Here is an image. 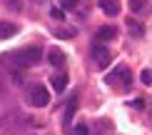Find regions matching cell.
Segmentation results:
<instances>
[{"label": "cell", "instance_id": "1", "mask_svg": "<svg viewBox=\"0 0 152 135\" xmlns=\"http://www.w3.org/2000/svg\"><path fill=\"white\" fill-rule=\"evenodd\" d=\"M12 58L18 60V65H20V68H28V65H37V63L42 60V50L33 45V48H23V50H18V53L12 55Z\"/></svg>", "mask_w": 152, "mask_h": 135}, {"label": "cell", "instance_id": "2", "mask_svg": "<svg viewBox=\"0 0 152 135\" xmlns=\"http://www.w3.org/2000/svg\"><path fill=\"white\" fill-rule=\"evenodd\" d=\"M105 83H107V85H130L132 75H130V70L125 68V65H120V68L112 70V73L105 75Z\"/></svg>", "mask_w": 152, "mask_h": 135}, {"label": "cell", "instance_id": "3", "mask_svg": "<svg viewBox=\"0 0 152 135\" xmlns=\"http://www.w3.org/2000/svg\"><path fill=\"white\" fill-rule=\"evenodd\" d=\"M92 58H95V63H97V68H107L112 63V50H107L102 43H95L92 45Z\"/></svg>", "mask_w": 152, "mask_h": 135}, {"label": "cell", "instance_id": "4", "mask_svg": "<svg viewBox=\"0 0 152 135\" xmlns=\"http://www.w3.org/2000/svg\"><path fill=\"white\" fill-rule=\"evenodd\" d=\"M30 103H33L35 108L50 105V93L45 90V85H33V90H30Z\"/></svg>", "mask_w": 152, "mask_h": 135}, {"label": "cell", "instance_id": "5", "mask_svg": "<svg viewBox=\"0 0 152 135\" xmlns=\"http://www.w3.org/2000/svg\"><path fill=\"white\" fill-rule=\"evenodd\" d=\"M75 113H77V98L70 95V100H67V105H65V113H62V125H65V128H70Z\"/></svg>", "mask_w": 152, "mask_h": 135}, {"label": "cell", "instance_id": "6", "mask_svg": "<svg viewBox=\"0 0 152 135\" xmlns=\"http://www.w3.org/2000/svg\"><path fill=\"white\" fill-rule=\"evenodd\" d=\"M97 5H100V10L107 13L110 18H115L120 13V3H117V0H97Z\"/></svg>", "mask_w": 152, "mask_h": 135}, {"label": "cell", "instance_id": "7", "mask_svg": "<svg viewBox=\"0 0 152 135\" xmlns=\"http://www.w3.org/2000/svg\"><path fill=\"white\" fill-rule=\"evenodd\" d=\"M117 38V28H112V25H102V28L97 30V40L100 43H110Z\"/></svg>", "mask_w": 152, "mask_h": 135}, {"label": "cell", "instance_id": "8", "mask_svg": "<svg viewBox=\"0 0 152 135\" xmlns=\"http://www.w3.org/2000/svg\"><path fill=\"white\" fill-rule=\"evenodd\" d=\"M50 83H53V90H55V93H65L70 78H67L65 73H58V75H53V78H50Z\"/></svg>", "mask_w": 152, "mask_h": 135}, {"label": "cell", "instance_id": "9", "mask_svg": "<svg viewBox=\"0 0 152 135\" xmlns=\"http://www.w3.org/2000/svg\"><path fill=\"white\" fill-rule=\"evenodd\" d=\"M48 60H50V65H55V68H62V65H65V55H62L58 48H50V50H48Z\"/></svg>", "mask_w": 152, "mask_h": 135}, {"label": "cell", "instance_id": "10", "mask_svg": "<svg viewBox=\"0 0 152 135\" xmlns=\"http://www.w3.org/2000/svg\"><path fill=\"white\" fill-rule=\"evenodd\" d=\"M18 35V25L15 23H0V40H8V38Z\"/></svg>", "mask_w": 152, "mask_h": 135}, {"label": "cell", "instance_id": "11", "mask_svg": "<svg viewBox=\"0 0 152 135\" xmlns=\"http://www.w3.org/2000/svg\"><path fill=\"white\" fill-rule=\"evenodd\" d=\"M145 8H147V0H130V10L132 13H145Z\"/></svg>", "mask_w": 152, "mask_h": 135}, {"label": "cell", "instance_id": "12", "mask_svg": "<svg viewBox=\"0 0 152 135\" xmlns=\"http://www.w3.org/2000/svg\"><path fill=\"white\" fill-rule=\"evenodd\" d=\"M127 25H130V30H132V35H135V38H142L145 35V28H142V25H137L135 20H130Z\"/></svg>", "mask_w": 152, "mask_h": 135}, {"label": "cell", "instance_id": "13", "mask_svg": "<svg viewBox=\"0 0 152 135\" xmlns=\"http://www.w3.org/2000/svg\"><path fill=\"white\" fill-rule=\"evenodd\" d=\"M55 35L58 38H75L77 33H75V28H60V30H55Z\"/></svg>", "mask_w": 152, "mask_h": 135}, {"label": "cell", "instance_id": "14", "mask_svg": "<svg viewBox=\"0 0 152 135\" xmlns=\"http://www.w3.org/2000/svg\"><path fill=\"white\" fill-rule=\"evenodd\" d=\"M72 135H90V128H87L85 123H80V125L72 128Z\"/></svg>", "mask_w": 152, "mask_h": 135}, {"label": "cell", "instance_id": "15", "mask_svg": "<svg viewBox=\"0 0 152 135\" xmlns=\"http://www.w3.org/2000/svg\"><path fill=\"white\" fill-rule=\"evenodd\" d=\"M60 3H62L65 10H77L80 8V0H60Z\"/></svg>", "mask_w": 152, "mask_h": 135}, {"label": "cell", "instance_id": "16", "mask_svg": "<svg viewBox=\"0 0 152 135\" xmlns=\"http://www.w3.org/2000/svg\"><path fill=\"white\" fill-rule=\"evenodd\" d=\"M140 78H142V83H145V85H150V83H152V75H150V68H145V70H142V73H140Z\"/></svg>", "mask_w": 152, "mask_h": 135}, {"label": "cell", "instance_id": "17", "mask_svg": "<svg viewBox=\"0 0 152 135\" xmlns=\"http://www.w3.org/2000/svg\"><path fill=\"white\" fill-rule=\"evenodd\" d=\"M50 15H53L55 20H62V18H65V13H62L60 8H50Z\"/></svg>", "mask_w": 152, "mask_h": 135}, {"label": "cell", "instance_id": "18", "mask_svg": "<svg viewBox=\"0 0 152 135\" xmlns=\"http://www.w3.org/2000/svg\"><path fill=\"white\" fill-rule=\"evenodd\" d=\"M5 5H8L10 10H20V0H3Z\"/></svg>", "mask_w": 152, "mask_h": 135}]
</instances>
